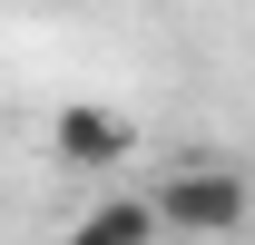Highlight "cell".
Listing matches in <instances>:
<instances>
[{
  "label": "cell",
  "mask_w": 255,
  "mask_h": 245,
  "mask_svg": "<svg viewBox=\"0 0 255 245\" xmlns=\"http://www.w3.org/2000/svg\"><path fill=\"white\" fill-rule=\"evenodd\" d=\"M147 206H157V236H236L246 226V177L206 157V167H177Z\"/></svg>",
  "instance_id": "6da1fadb"
},
{
  "label": "cell",
  "mask_w": 255,
  "mask_h": 245,
  "mask_svg": "<svg viewBox=\"0 0 255 245\" xmlns=\"http://www.w3.org/2000/svg\"><path fill=\"white\" fill-rule=\"evenodd\" d=\"M49 147H59V167L108 177V167L128 157V118L118 108H59V118H49Z\"/></svg>",
  "instance_id": "7a4b0ae2"
},
{
  "label": "cell",
  "mask_w": 255,
  "mask_h": 245,
  "mask_svg": "<svg viewBox=\"0 0 255 245\" xmlns=\"http://www.w3.org/2000/svg\"><path fill=\"white\" fill-rule=\"evenodd\" d=\"M69 245H157V206H147V196H98V206L69 226Z\"/></svg>",
  "instance_id": "3957f363"
}]
</instances>
